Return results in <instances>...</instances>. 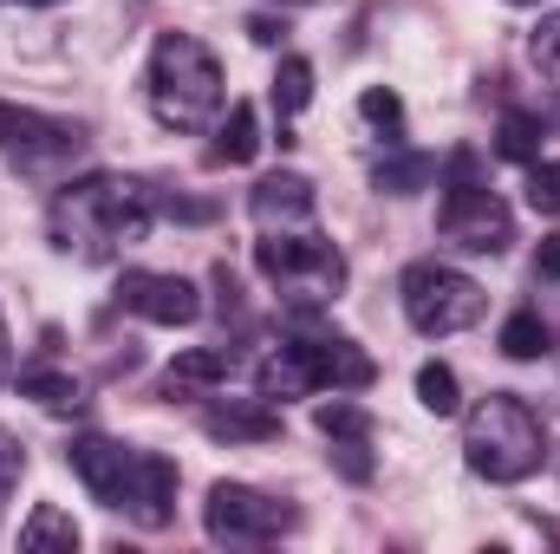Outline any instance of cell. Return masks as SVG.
Instances as JSON below:
<instances>
[{"label":"cell","instance_id":"obj_7","mask_svg":"<svg viewBox=\"0 0 560 554\" xmlns=\"http://www.w3.org/2000/svg\"><path fill=\"white\" fill-rule=\"evenodd\" d=\"M255 268H261L268 280L300 287V307H293V313L306 320V313L346 280V255H339L326 235H313V229H280V235L268 229V235L255 242Z\"/></svg>","mask_w":560,"mask_h":554},{"label":"cell","instance_id":"obj_10","mask_svg":"<svg viewBox=\"0 0 560 554\" xmlns=\"http://www.w3.org/2000/svg\"><path fill=\"white\" fill-rule=\"evenodd\" d=\"M0 150L20 157L26 170L33 163H59V157L79 150V125L46 118V112H26V105H0Z\"/></svg>","mask_w":560,"mask_h":554},{"label":"cell","instance_id":"obj_25","mask_svg":"<svg viewBox=\"0 0 560 554\" xmlns=\"http://www.w3.org/2000/svg\"><path fill=\"white\" fill-rule=\"evenodd\" d=\"M528 203H535V216H560V163H541V157H535V170H528Z\"/></svg>","mask_w":560,"mask_h":554},{"label":"cell","instance_id":"obj_4","mask_svg":"<svg viewBox=\"0 0 560 554\" xmlns=\"http://www.w3.org/2000/svg\"><path fill=\"white\" fill-rule=\"evenodd\" d=\"M463 457H469V470L489 476V483H522V476L541 470L548 430H541V417L528 412V399L489 392V399L469 412V424H463Z\"/></svg>","mask_w":560,"mask_h":554},{"label":"cell","instance_id":"obj_15","mask_svg":"<svg viewBox=\"0 0 560 554\" xmlns=\"http://www.w3.org/2000/svg\"><path fill=\"white\" fill-rule=\"evenodd\" d=\"M235 379V346H196V353H176L163 385L170 392H202V385H222Z\"/></svg>","mask_w":560,"mask_h":554},{"label":"cell","instance_id":"obj_19","mask_svg":"<svg viewBox=\"0 0 560 554\" xmlns=\"http://www.w3.org/2000/svg\"><path fill=\"white\" fill-rule=\"evenodd\" d=\"M418 405L430 417H456V412H463V392H456V372H450V366H436V359H430V366L418 372Z\"/></svg>","mask_w":560,"mask_h":554},{"label":"cell","instance_id":"obj_26","mask_svg":"<svg viewBox=\"0 0 560 554\" xmlns=\"http://www.w3.org/2000/svg\"><path fill=\"white\" fill-rule=\"evenodd\" d=\"M528 53H535V66H541V72H555V79H560V13H548V20L535 26Z\"/></svg>","mask_w":560,"mask_h":554},{"label":"cell","instance_id":"obj_22","mask_svg":"<svg viewBox=\"0 0 560 554\" xmlns=\"http://www.w3.org/2000/svg\"><path fill=\"white\" fill-rule=\"evenodd\" d=\"M502 353H509V359H541V353H548V320H541V313H515V320L502 326Z\"/></svg>","mask_w":560,"mask_h":554},{"label":"cell","instance_id":"obj_24","mask_svg":"<svg viewBox=\"0 0 560 554\" xmlns=\"http://www.w3.org/2000/svg\"><path fill=\"white\" fill-rule=\"evenodd\" d=\"M430 176H436V163H430V157H405V163H385V170H378V189L411 196V189H423Z\"/></svg>","mask_w":560,"mask_h":554},{"label":"cell","instance_id":"obj_28","mask_svg":"<svg viewBox=\"0 0 560 554\" xmlns=\"http://www.w3.org/2000/svg\"><path fill=\"white\" fill-rule=\"evenodd\" d=\"M13 476H20V450L0 437V503H7V489H13Z\"/></svg>","mask_w":560,"mask_h":554},{"label":"cell","instance_id":"obj_17","mask_svg":"<svg viewBox=\"0 0 560 554\" xmlns=\"http://www.w3.org/2000/svg\"><path fill=\"white\" fill-rule=\"evenodd\" d=\"M255 150H261V118H255V105H229L222 138H215V163H255Z\"/></svg>","mask_w":560,"mask_h":554},{"label":"cell","instance_id":"obj_5","mask_svg":"<svg viewBox=\"0 0 560 554\" xmlns=\"http://www.w3.org/2000/svg\"><path fill=\"white\" fill-rule=\"evenodd\" d=\"M436 229H443V242H456L463 255H502V249L515 242V216H509V203H502L495 189L476 183V157H469V150L450 163Z\"/></svg>","mask_w":560,"mask_h":554},{"label":"cell","instance_id":"obj_12","mask_svg":"<svg viewBox=\"0 0 560 554\" xmlns=\"http://www.w3.org/2000/svg\"><path fill=\"white\" fill-rule=\"evenodd\" d=\"M131 457H138V450H125V443H112V437H79V443L66 450V463L79 470V483H85L105 509H118L125 476H131Z\"/></svg>","mask_w":560,"mask_h":554},{"label":"cell","instance_id":"obj_21","mask_svg":"<svg viewBox=\"0 0 560 554\" xmlns=\"http://www.w3.org/2000/svg\"><path fill=\"white\" fill-rule=\"evenodd\" d=\"M313 424H319L332 443H365V437H372V417L359 412V405H346V399L319 405V412H313Z\"/></svg>","mask_w":560,"mask_h":554},{"label":"cell","instance_id":"obj_13","mask_svg":"<svg viewBox=\"0 0 560 554\" xmlns=\"http://www.w3.org/2000/svg\"><path fill=\"white\" fill-rule=\"evenodd\" d=\"M248 209H255L261 229H306V222H313V183L293 176V170H275V176L255 183Z\"/></svg>","mask_w":560,"mask_h":554},{"label":"cell","instance_id":"obj_27","mask_svg":"<svg viewBox=\"0 0 560 554\" xmlns=\"http://www.w3.org/2000/svg\"><path fill=\"white\" fill-rule=\"evenodd\" d=\"M359 112H365L372 125H385V131H398V125H405V105H398V92H385V85H372V92L359 99Z\"/></svg>","mask_w":560,"mask_h":554},{"label":"cell","instance_id":"obj_3","mask_svg":"<svg viewBox=\"0 0 560 554\" xmlns=\"http://www.w3.org/2000/svg\"><path fill=\"white\" fill-rule=\"evenodd\" d=\"M372 359L352 346V339H339V333H300V339H280L275 353L255 366V385H261V399L275 405V399H306V392H365L372 385Z\"/></svg>","mask_w":560,"mask_h":554},{"label":"cell","instance_id":"obj_8","mask_svg":"<svg viewBox=\"0 0 560 554\" xmlns=\"http://www.w3.org/2000/svg\"><path fill=\"white\" fill-rule=\"evenodd\" d=\"M293 522H300V509H293V503L261 496V489H248V483H215V489H209V503H202V529H209V542H229V549L280 542Z\"/></svg>","mask_w":560,"mask_h":554},{"label":"cell","instance_id":"obj_31","mask_svg":"<svg viewBox=\"0 0 560 554\" xmlns=\"http://www.w3.org/2000/svg\"><path fill=\"white\" fill-rule=\"evenodd\" d=\"M0 372H7V326H0Z\"/></svg>","mask_w":560,"mask_h":554},{"label":"cell","instance_id":"obj_32","mask_svg":"<svg viewBox=\"0 0 560 554\" xmlns=\"http://www.w3.org/2000/svg\"><path fill=\"white\" fill-rule=\"evenodd\" d=\"M509 7H541V0H509Z\"/></svg>","mask_w":560,"mask_h":554},{"label":"cell","instance_id":"obj_11","mask_svg":"<svg viewBox=\"0 0 560 554\" xmlns=\"http://www.w3.org/2000/svg\"><path fill=\"white\" fill-rule=\"evenodd\" d=\"M118 509L138 522V529H163L176 516V463L156 457V450H138L131 457V476H125V496Z\"/></svg>","mask_w":560,"mask_h":554},{"label":"cell","instance_id":"obj_23","mask_svg":"<svg viewBox=\"0 0 560 554\" xmlns=\"http://www.w3.org/2000/svg\"><path fill=\"white\" fill-rule=\"evenodd\" d=\"M20 392H26L33 405H46V412H72V405H79V379H66V372H26Z\"/></svg>","mask_w":560,"mask_h":554},{"label":"cell","instance_id":"obj_2","mask_svg":"<svg viewBox=\"0 0 560 554\" xmlns=\"http://www.w3.org/2000/svg\"><path fill=\"white\" fill-rule=\"evenodd\" d=\"M150 112L170 131H202L222 112V66L196 33H163L150 46Z\"/></svg>","mask_w":560,"mask_h":554},{"label":"cell","instance_id":"obj_30","mask_svg":"<svg viewBox=\"0 0 560 554\" xmlns=\"http://www.w3.org/2000/svg\"><path fill=\"white\" fill-rule=\"evenodd\" d=\"M280 33H287V26L268 20V13H255V20H248V39H261V46H280Z\"/></svg>","mask_w":560,"mask_h":554},{"label":"cell","instance_id":"obj_34","mask_svg":"<svg viewBox=\"0 0 560 554\" xmlns=\"http://www.w3.org/2000/svg\"><path fill=\"white\" fill-rule=\"evenodd\" d=\"M280 7H306V0H280Z\"/></svg>","mask_w":560,"mask_h":554},{"label":"cell","instance_id":"obj_1","mask_svg":"<svg viewBox=\"0 0 560 554\" xmlns=\"http://www.w3.org/2000/svg\"><path fill=\"white\" fill-rule=\"evenodd\" d=\"M52 229H59V249H79V255L105 262V255L150 235V189L125 183V176H79V183L59 189Z\"/></svg>","mask_w":560,"mask_h":554},{"label":"cell","instance_id":"obj_33","mask_svg":"<svg viewBox=\"0 0 560 554\" xmlns=\"http://www.w3.org/2000/svg\"><path fill=\"white\" fill-rule=\"evenodd\" d=\"M20 7H52V0H20Z\"/></svg>","mask_w":560,"mask_h":554},{"label":"cell","instance_id":"obj_18","mask_svg":"<svg viewBox=\"0 0 560 554\" xmlns=\"http://www.w3.org/2000/svg\"><path fill=\"white\" fill-rule=\"evenodd\" d=\"M306 99H313V66H306L300 53H287L280 72H275V112L293 118V112H306Z\"/></svg>","mask_w":560,"mask_h":554},{"label":"cell","instance_id":"obj_20","mask_svg":"<svg viewBox=\"0 0 560 554\" xmlns=\"http://www.w3.org/2000/svg\"><path fill=\"white\" fill-rule=\"evenodd\" d=\"M495 150H502L509 163H535V157H541V125H535L528 112H509L502 131H495Z\"/></svg>","mask_w":560,"mask_h":554},{"label":"cell","instance_id":"obj_9","mask_svg":"<svg viewBox=\"0 0 560 554\" xmlns=\"http://www.w3.org/2000/svg\"><path fill=\"white\" fill-rule=\"evenodd\" d=\"M118 307L138 313L150 326H189L202 313V293L189 287L183 275H150V268H131L118 280Z\"/></svg>","mask_w":560,"mask_h":554},{"label":"cell","instance_id":"obj_16","mask_svg":"<svg viewBox=\"0 0 560 554\" xmlns=\"http://www.w3.org/2000/svg\"><path fill=\"white\" fill-rule=\"evenodd\" d=\"M20 549L26 554H46V549H79V522L66 516V509H52V503H39L26 522H20Z\"/></svg>","mask_w":560,"mask_h":554},{"label":"cell","instance_id":"obj_29","mask_svg":"<svg viewBox=\"0 0 560 554\" xmlns=\"http://www.w3.org/2000/svg\"><path fill=\"white\" fill-rule=\"evenodd\" d=\"M535 275H541V280L560 275V235H548V242H541V255H535Z\"/></svg>","mask_w":560,"mask_h":554},{"label":"cell","instance_id":"obj_14","mask_svg":"<svg viewBox=\"0 0 560 554\" xmlns=\"http://www.w3.org/2000/svg\"><path fill=\"white\" fill-rule=\"evenodd\" d=\"M202 430L215 443H275L280 437V412L268 399H229V405H209Z\"/></svg>","mask_w":560,"mask_h":554},{"label":"cell","instance_id":"obj_6","mask_svg":"<svg viewBox=\"0 0 560 554\" xmlns=\"http://www.w3.org/2000/svg\"><path fill=\"white\" fill-rule=\"evenodd\" d=\"M398 300H405V320L418 326L423 339H450V333L476 326L482 307H489V293L476 280L443 268V262H411L405 280H398Z\"/></svg>","mask_w":560,"mask_h":554}]
</instances>
